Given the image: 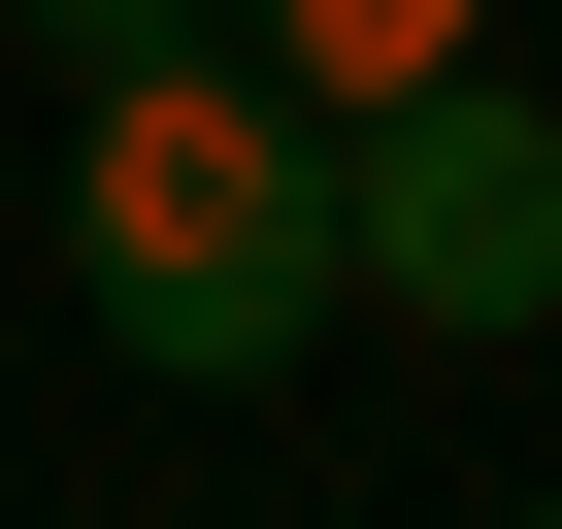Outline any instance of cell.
I'll return each instance as SVG.
<instances>
[{"label": "cell", "mask_w": 562, "mask_h": 529, "mask_svg": "<svg viewBox=\"0 0 562 529\" xmlns=\"http://www.w3.org/2000/svg\"><path fill=\"white\" fill-rule=\"evenodd\" d=\"M331 232H364L397 331H562V100H529V67L364 100V133H331Z\"/></svg>", "instance_id": "7a4b0ae2"}, {"label": "cell", "mask_w": 562, "mask_h": 529, "mask_svg": "<svg viewBox=\"0 0 562 529\" xmlns=\"http://www.w3.org/2000/svg\"><path fill=\"white\" fill-rule=\"evenodd\" d=\"M529 529H562V496H529Z\"/></svg>", "instance_id": "5b68a950"}, {"label": "cell", "mask_w": 562, "mask_h": 529, "mask_svg": "<svg viewBox=\"0 0 562 529\" xmlns=\"http://www.w3.org/2000/svg\"><path fill=\"white\" fill-rule=\"evenodd\" d=\"M34 34H67V100H100V67H166V34H232V0H34Z\"/></svg>", "instance_id": "277c9868"}, {"label": "cell", "mask_w": 562, "mask_h": 529, "mask_svg": "<svg viewBox=\"0 0 562 529\" xmlns=\"http://www.w3.org/2000/svg\"><path fill=\"white\" fill-rule=\"evenodd\" d=\"M67 299H100V364H166V397H265V364L364 299V232H331V100L265 67V34H166V67H100V100H67Z\"/></svg>", "instance_id": "6da1fadb"}, {"label": "cell", "mask_w": 562, "mask_h": 529, "mask_svg": "<svg viewBox=\"0 0 562 529\" xmlns=\"http://www.w3.org/2000/svg\"><path fill=\"white\" fill-rule=\"evenodd\" d=\"M232 34H265V67H299V100L364 133V100H430V67H496V0H232Z\"/></svg>", "instance_id": "3957f363"}]
</instances>
